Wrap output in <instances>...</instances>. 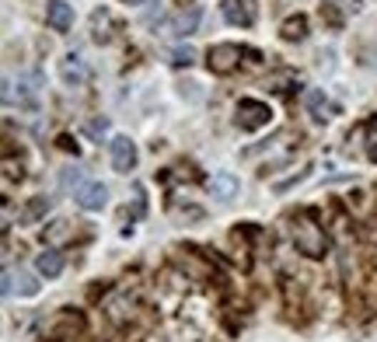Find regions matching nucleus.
Returning <instances> with one entry per match:
<instances>
[{
	"label": "nucleus",
	"mask_w": 377,
	"mask_h": 342,
	"mask_svg": "<svg viewBox=\"0 0 377 342\" xmlns=\"http://www.w3.org/2000/svg\"><path fill=\"white\" fill-rule=\"evenodd\" d=\"M293 245H297L301 255H308V258H321L325 255V231L308 213H301V217L293 220Z\"/></svg>",
	"instance_id": "obj_1"
},
{
	"label": "nucleus",
	"mask_w": 377,
	"mask_h": 342,
	"mask_svg": "<svg viewBox=\"0 0 377 342\" xmlns=\"http://www.w3.org/2000/svg\"><path fill=\"white\" fill-rule=\"evenodd\" d=\"M269 119H273V109H269L266 101H258V98H241V101H238L234 123L241 126L245 133H255V129L269 126Z\"/></svg>",
	"instance_id": "obj_2"
},
{
	"label": "nucleus",
	"mask_w": 377,
	"mask_h": 342,
	"mask_svg": "<svg viewBox=\"0 0 377 342\" xmlns=\"http://www.w3.org/2000/svg\"><path fill=\"white\" fill-rule=\"evenodd\" d=\"M241 56H245V49L241 46H234V42H217V46H210V53H206V66L220 74V77H227V74H234L238 66H241Z\"/></svg>",
	"instance_id": "obj_3"
},
{
	"label": "nucleus",
	"mask_w": 377,
	"mask_h": 342,
	"mask_svg": "<svg viewBox=\"0 0 377 342\" xmlns=\"http://www.w3.org/2000/svg\"><path fill=\"white\" fill-rule=\"evenodd\" d=\"M220 14H223L227 25H238V29H251L255 25V4L251 0H223Z\"/></svg>",
	"instance_id": "obj_4"
},
{
	"label": "nucleus",
	"mask_w": 377,
	"mask_h": 342,
	"mask_svg": "<svg viewBox=\"0 0 377 342\" xmlns=\"http://www.w3.org/2000/svg\"><path fill=\"white\" fill-rule=\"evenodd\" d=\"M112 168L123 171V175L136 168V144H133L129 136H116V140H112Z\"/></svg>",
	"instance_id": "obj_5"
},
{
	"label": "nucleus",
	"mask_w": 377,
	"mask_h": 342,
	"mask_svg": "<svg viewBox=\"0 0 377 342\" xmlns=\"http://www.w3.org/2000/svg\"><path fill=\"white\" fill-rule=\"evenodd\" d=\"M46 21H49V29L53 31H70L74 29V7H70L66 0H49Z\"/></svg>",
	"instance_id": "obj_6"
},
{
	"label": "nucleus",
	"mask_w": 377,
	"mask_h": 342,
	"mask_svg": "<svg viewBox=\"0 0 377 342\" xmlns=\"http://www.w3.org/2000/svg\"><path fill=\"white\" fill-rule=\"evenodd\" d=\"M91 31H94V42H101V46H109L112 39H116V31H119V25H116V18H112V11H94L91 14Z\"/></svg>",
	"instance_id": "obj_7"
},
{
	"label": "nucleus",
	"mask_w": 377,
	"mask_h": 342,
	"mask_svg": "<svg viewBox=\"0 0 377 342\" xmlns=\"http://www.w3.org/2000/svg\"><path fill=\"white\" fill-rule=\"evenodd\" d=\"M77 203H81L88 213H98V210H105V203H109V188L101 186V182H88V186L77 192Z\"/></svg>",
	"instance_id": "obj_8"
},
{
	"label": "nucleus",
	"mask_w": 377,
	"mask_h": 342,
	"mask_svg": "<svg viewBox=\"0 0 377 342\" xmlns=\"http://www.w3.org/2000/svg\"><path fill=\"white\" fill-rule=\"evenodd\" d=\"M60 77L66 81V84H74V88H81V84H88V77H91V70H88V63L81 60V56H66V60L60 63Z\"/></svg>",
	"instance_id": "obj_9"
},
{
	"label": "nucleus",
	"mask_w": 377,
	"mask_h": 342,
	"mask_svg": "<svg viewBox=\"0 0 377 342\" xmlns=\"http://www.w3.org/2000/svg\"><path fill=\"white\" fill-rule=\"evenodd\" d=\"M206 188L213 192V199H234L241 182H238V175H231V171H217V175L206 182Z\"/></svg>",
	"instance_id": "obj_10"
},
{
	"label": "nucleus",
	"mask_w": 377,
	"mask_h": 342,
	"mask_svg": "<svg viewBox=\"0 0 377 342\" xmlns=\"http://www.w3.org/2000/svg\"><path fill=\"white\" fill-rule=\"evenodd\" d=\"M35 269H39V276H46V280L60 276L63 273V255L56 248H46L39 258H35Z\"/></svg>",
	"instance_id": "obj_11"
},
{
	"label": "nucleus",
	"mask_w": 377,
	"mask_h": 342,
	"mask_svg": "<svg viewBox=\"0 0 377 342\" xmlns=\"http://www.w3.org/2000/svg\"><path fill=\"white\" fill-rule=\"evenodd\" d=\"M280 35L286 39V42H304V39H308V18H304V14L286 18V21H283V29H280Z\"/></svg>",
	"instance_id": "obj_12"
},
{
	"label": "nucleus",
	"mask_w": 377,
	"mask_h": 342,
	"mask_svg": "<svg viewBox=\"0 0 377 342\" xmlns=\"http://www.w3.org/2000/svg\"><path fill=\"white\" fill-rule=\"evenodd\" d=\"M304 105L314 112V119H328V112H332V105H328L325 91H308L304 94Z\"/></svg>",
	"instance_id": "obj_13"
},
{
	"label": "nucleus",
	"mask_w": 377,
	"mask_h": 342,
	"mask_svg": "<svg viewBox=\"0 0 377 342\" xmlns=\"http://www.w3.org/2000/svg\"><path fill=\"white\" fill-rule=\"evenodd\" d=\"M199 7H188V14H182L179 21H175V35H196V29H199Z\"/></svg>",
	"instance_id": "obj_14"
},
{
	"label": "nucleus",
	"mask_w": 377,
	"mask_h": 342,
	"mask_svg": "<svg viewBox=\"0 0 377 342\" xmlns=\"http://www.w3.org/2000/svg\"><path fill=\"white\" fill-rule=\"evenodd\" d=\"M363 133H367V157H371V161H377V116L363 123Z\"/></svg>",
	"instance_id": "obj_15"
},
{
	"label": "nucleus",
	"mask_w": 377,
	"mask_h": 342,
	"mask_svg": "<svg viewBox=\"0 0 377 342\" xmlns=\"http://www.w3.org/2000/svg\"><path fill=\"white\" fill-rule=\"evenodd\" d=\"M42 213H49V199H46V196L31 199V203H29V210H25V220H39Z\"/></svg>",
	"instance_id": "obj_16"
},
{
	"label": "nucleus",
	"mask_w": 377,
	"mask_h": 342,
	"mask_svg": "<svg viewBox=\"0 0 377 342\" xmlns=\"http://www.w3.org/2000/svg\"><path fill=\"white\" fill-rule=\"evenodd\" d=\"M171 63H175V66H188V63H196V49H192V46H179V49L171 53Z\"/></svg>",
	"instance_id": "obj_17"
},
{
	"label": "nucleus",
	"mask_w": 377,
	"mask_h": 342,
	"mask_svg": "<svg viewBox=\"0 0 377 342\" xmlns=\"http://www.w3.org/2000/svg\"><path fill=\"white\" fill-rule=\"evenodd\" d=\"M18 293H21V297H35V293H39V283L31 280L29 273H18Z\"/></svg>",
	"instance_id": "obj_18"
},
{
	"label": "nucleus",
	"mask_w": 377,
	"mask_h": 342,
	"mask_svg": "<svg viewBox=\"0 0 377 342\" xmlns=\"http://www.w3.org/2000/svg\"><path fill=\"white\" fill-rule=\"evenodd\" d=\"M84 129L91 140H101V136H109V119H91V123H84Z\"/></svg>",
	"instance_id": "obj_19"
},
{
	"label": "nucleus",
	"mask_w": 377,
	"mask_h": 342,
	"mask_svg": "<svg viewBox=\"0 0 377 342\" xmlns=\"http://www.w3.org/2000/svg\"><path fill=\"white\" fill-rule=\"evenodd\" d=\"M84 182V175H81V168H66L63 171V188H74V186H81ZM84 188V186H81Z\"/></svg>",
	"instance_id": "obj_20"
},
{
	"label": "nucleus",
	"mask_w": 377,
	"mask_h": 342,
	"mask_svg": "<svg viewBox=\"0 0 377 342\" xmlns=\"http://www.w3.org/2000/svg\"><path fill=\"white\" fill-rule=\"evenodd\" d=\"M60 147H63V151H77V144H74L70 136H60Z\"/></svg>",
	"instance_id": "obj_21"
},
{
	"label": "nucleus",
	"mask_w": 377,
	"mask_h": 342,
	"mask_svg": "<svg viewBox=\"0 0 377 342\" xmlns=\"http://www.w3.org/2000/svg\"><path fill=\"white\" fill-rule=\"evenodd\" d=\"M343 4H346V11H353V14L360 11V0H343Z\"/></svg>",
	"instance_id": "obj_22"
},
{
	"label": "nucleus",
	"mask_w": 377,
	"mask_h": 342,
	"mask_svg": "<svg viewBox=\"0 0 377 342\" xmlns=\"http://www.w3.org/2000/svg\"><path fill=\"white\" fill-rule=\"evenodd\" d=\"M123 4H129V7H136V4H147V0H123Z\"/></svg>",
	"instance_id": "obj_23"
}]
</instances>
